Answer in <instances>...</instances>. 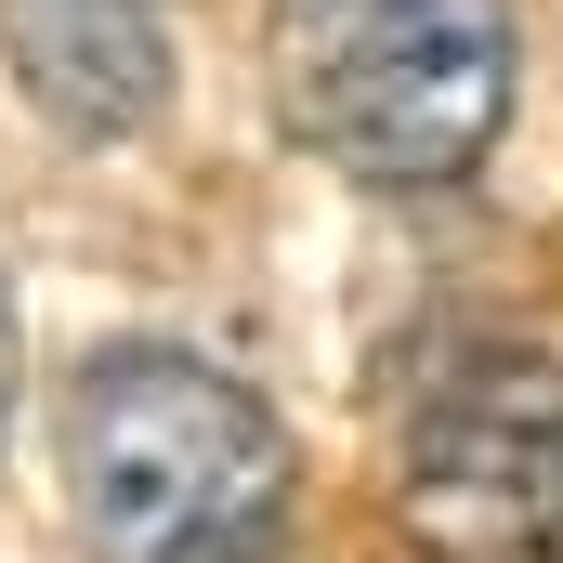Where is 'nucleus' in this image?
<instances>
[{
    "mask_svg": "<svg viewBox=\"0 0 563 563\" xmlns=\"http://www.w3.org/2000/svg\"><path fill=\"white\" fill-rule=\"evenodd\" d=\"M53 459H66V511L92 563H263L301 498L276 407L170 341L79 354L53 407Z\"/></svg>",
    "mask_w": 563,
    "mask_h": 563,
    "instance_id": "f257e3e1",
    "label": "nucleus"
},
{
    "mask_svg": "<svg viewBox=\"0 0 563 563\" xmlns=\"http://www.w3.org/2000/svg\"><path fill=\"white\" fill-rule=\"evenodd\" d=\"M263 79L301 157L380 197H432L472 184L485 144L511 132L525 26L511 0H276Z\"/></svg>",
    "mask_w": 563,
    "mask_h": 563,
    "instance_id": "f03ea898",
    "label": "nucleus"
},
{
    "mask_svg": "<svg viewBox=\"0 0 563 563\" xmlns=\"http://www.w3.org/2000/svg\"><path fill=\"white\" fill-rule=\"evenodd\" d=\"M407 538L420 563H563V367L459 354L407 420Z\"/></svg>",
    "mask_w": 563,
    "mask_h": 563,
    "instance_id": "7ed1b4c3",
    "label": "nucleus"
},
{
    "mask_svg": "<svg viewBox=\"0 0 563 563\" xmlns=\"http://www.w3.org/2000/svg\"><path fill=\"white\" fill-rule=\"evenodd\" d=\"M0 53L53 132L119 144L170 106V13L157 0H0Z\"/></svg>",
    "mask_w": 563,
    "mask_h": 563,
    "instance_id": "20e7f679",
    "label": "nucleus"
},
{
    "mask_svg": "<svg viewBox=\"0 0 563 563\" xmlns=\"http://www.w3.org/2000/svg\"><path fill=\"white\" fill-rule=\"evenodd\" d=\"M0 432H13V288H0Z\"/></svg>",
    "mask_w": 563,
    "mask_h": 563,
    "instance_id": "39448f33",
    "label": "nucleus"
}]
</instances>
